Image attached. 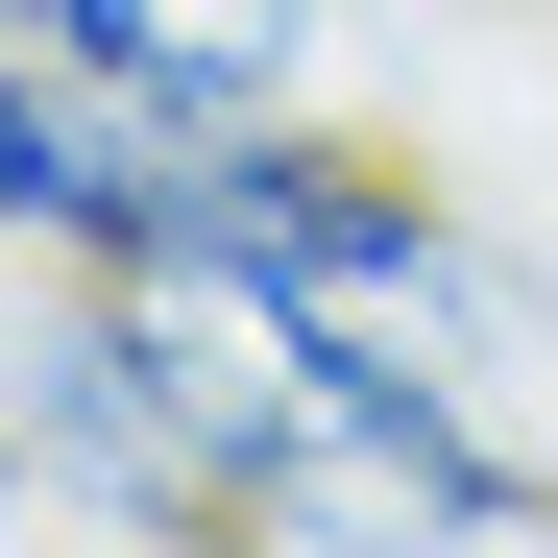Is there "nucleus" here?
<instances>
[{"label": "nucleus", "instance_id": "f257e3e1", "mask_svg": "<svg viewBox=\"0 0 558 558\" xmlns=\"http://www.w3.org/2000/svg\"><path fill=\"white\" fill-rule=\"evenodd\" d=\"M0 510H49V534H98V558H267L243 292L25 267V316H0Z\"/></svg>", "mask_w": 558, "mask_h": 558}, {"label": "nucleus", "instance_id": "f03ea898", "mask_svg": "<svg viewBox=\"0 0 558 558\" xmlns=\"http://www.w3.org/2000/svg\"><path fill=\"white\" fill-rule=\"evenodd\" d=\"M243 219V122H170L122 73H73L0 25V267H122V292H195Z\"/></svg>", "mask_w": 558, "mask_h": 558}, {"label": "nucleus", "instance_id": "7ed1b4c3", "mask_svg": "<svg viewBox=\"0 0 558 558\" xmlns=\"http://www.w3.org/2000/svg\"><path fill=\"white\" fill-rule=\"evenodd\" d=\"M0 25L122 73V98H170V122H292L316 98V0H0Z\"/></svg>", "mask_w": 558, "mask_h": 558}]
</instances>
